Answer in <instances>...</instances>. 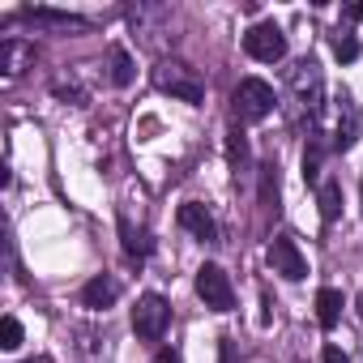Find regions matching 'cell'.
Segmentation results:
<instances>
[{
    "label": "cell",
    "mask_w": 363,
    "mask_h": 363,
    "mask_svg": "<svg viewBox=\"0 0 363 363\" xmlns=\"http://www.w3.org/2000/svg\"><path fill=\"white\" fill-rule=\"evenodd\" d=\"M274 103H278L274 99V86L261 82V77H244L235 86V94H231V107H235L240 120H265L274 111Z\"/></svg>",
    "instance_id": "1"
},
{
    "label": "cell",
    "mask_w": 363,
    "mask_h": 363,
    "mask_svg": "<svg viewBox=\"0 0 363 363\" xmlns=\"http://www.w3.org/2000/svg\"><path fill=\"white\" fill-rule=\"evenodd\" d=\"M244 52H248L252 60H261V65L282 60V56H286V35H282V26H278V22H257V26L244 35Z\"/></svg>",
    "instance_id": "2"
},
{
    "label": "cell",
    "mask_w": 363,
    "mask_h": 363,
    "mask_svg": "<svg viewBox=\"0 0 363 363\" xmlns=\"http://www.w3.org/2000/svg\"><path fill=\"white\" fill-rule=\"evenodd\" d=\"M197 295L214 312H231L235 308V286H231V278H227L223 265H201L197 269Z\"/></svg>",
    "instance_id": "3"
},
{
    "label": "cell",
    "mask_w": 363,
    "mask_h": 363,
    "mask_svg": "<svg viewBox=\"0 0 363 363\" xmlns=\"http://www.w3.org/2000/svg\"><path fill=\"white\" fill-rule=\"evenodd\" d=\"M167 320H171V308H167L162 295H141V299H137V308H133V329H137V337L158 342V337L167 333Z\"/></svg>",
    "instance_id": "4"
},
{
    "label": "cell",
    "mask_w": 363,
    "mask_h": 363,
    "mask_svg": "<svg viewBox=\"0 0 363 363\" xmlns=\"http://www.w3.org/2000/svg\"><path fill=\"white\" fill-rule=\"evenodd\" d=\"M154 86H158L162 94L184 99V103H201V99H206V86H201L184 65H158V69H154Z\"/></svg>",
    "instance_id": "5"
},
{
    "label": "cell",
    "mask_w": 363,
    "mask_h": 363,
    "mask_svg": "<svg viewBox=\"0 0 363 363\" xmlns=\"http://www.w3.org/2000/svg\"><path fill=\"white\" fill-rule=\"evenodd\" d=\"M269 265H274V274H282L286 282L308 278V261H303V252H299V244H295L291 235H274V240H269Z\"/></svg>",
    "instance_id": "6"
},
{
    "label": "cell",
    "mask_w": 363,
    "mask_h": 363,
    "mask_svg": "<svg viewBox=\"0 0 363 363\" xmlns=\"http://www.w3.org/2000/svg\"><path fill=\"white\" fill-rule=\"evenodd\" d=\"M179 227H184L189 235H197L201 244L218 240V223L210 218V210H206L201 201H184V206H179Z\"/></svg>",
    "instance_id": "7"
},
{
    "label": "cell",
    "mask_w": 363,
    "mask_h": 363,
    "mask_svg": "<svg viewBox=\"0 0 363 363\" xmlns=\"http://www.w3.org/2000/svg\"><path fill=\"white\" fill-rule=\"evenodd\" d=\"M342 308H346V299H342L337 286H320L316 291V320H320V329H333L342 320Z\"/></svg>",
    "instance_id": "8"
},
{
    "label": "cell",
    "mask_w": 363,
    "mask_h": 363,
    "mask_svg": "<svg viewBox=\"0 0 363 363\" xmlns=\"http://www.w3.org/2000/svg\"><path fill=\"white\" fill-rule=\"evenodd\" d=\"M116 295H120V286H116L111 278H94V282H86V286H82V303H86V308H94V312L111 308V303H116Z\"/></svg>",
    "instance_id": "9"
},
{
    "label": "cell",
    "mask_w": 363,
    "mask_h": 363,
    "mask_svg": "<svg viewBox=\"0 0 363 363\" xmlns=\"http://www.w3.org/2000/svg\"><path fill=\"white\" fill-rule=\"evenodd\" d=\"M26 60H35V48H26V43H18V39H5V43H0V69H5L9 77H18Z\"/></svg>",
    "instance_id": "10"
},
{
    "label": "cell",
    "mask_w": 363,
    "mask_h": 363,
    "mask_svg": "<svg viewBox=\"0 0 363 363\" xmlns=\"http://www.w3.org/2000/svg\"><path fill=\"white\" fill-rule=\"evenodd\" d=\"M227 162H231V171L240 175V171H248V162H252V154H248V137H244V128H227Z\"/></svg>",
    "instance_id": "11"
},
{
    "label": "cell",
    "mask_w": 363,
    "mask_h": 363,
    "mask_svg": "<svg viewBox=\"0 0 363 363\" xmlns=\"http://www.w3.org/2000/svg\"><path fill=\"white\" fill-rule=\"evenodd\" d=\"M337 214H342V184H337V179H325V184H320V218L333 223Z\"/></svg>",
    "instance_id": "12"
},
{
    "label": "cell",
    "mask_w": 363,
    "mask_h": 363,
    "mask_svg": "<svg viewBox=\"0 0 363 363\" xmlns=\"http://www.w3.org/2000/svg\"><path fill=\"white\" fill-rule=\"evenodd\" d=\"M261 206H278V162H261Z\"/></svg>",
    "instance_id": "13"
},
{
    "label": "cell",
    "mask_w": 363,
    "mask_h": 363,
    "mask_svg": "<svg viewBox=\"0 0 363 363\" xmlns=\"http://www.w3.org/2000/svg\"><path fill=\"white\" fill-rule=\"evenodd\" d=\"M26 18H35V22H52V26H86V18H77V13H60V9H26Z\"/></svg>",
    "instance_id": "14"
},
{
    "label": "cell",
    "mask_w": 363,
    "mask_h": 363,
    "mask_svg": "<svg viewBox=\"0 0 363 363\" xmlns=\"http://www.w3.org/2000/svg\"><path fill=\"white\" fill-rule=\"evenodd\" d=\"M111 82L116 86H128L133 82V60H128L124 48H111Z\"/></svg>",
    "instance_id": "15"
},
{
    "label": "cell",
    "mask_w": 363,
    "mask_h": 363,
    "mask_svg": "<svg viewBox=\"0 0 363 363\" xmlns=\"http://www.w3.org/2000/svg\"><path fill=\"white\" fill-rule=\"evenodd\" d=\"M0 346H5V350H18V346H22V320H18V316H5V320H0Z\"/></svg>",
    "instance_id": "16"
},
{
    "label": "cell",
    "mask_w": 363,
    "mask_h": 363,
    "mask_svg": "<svg viewBox=\"0 0 363 363\" xmlns=\"http://www.w3.org/2000/svg\"><path fill=\"white\" fill-rule=\"evenodd\" d=\"M120 235H124V252H128V257H145V252H150L145 235H137V231H133L128 223H120Z\"/></svg>",
    "instance_id": "17"
},
{
    "label": "cell",
    "mask_w": 363,
    "mask_h": 363,
    "mask_svg": "<svg viewBox=\"0 0 363 363\" xmlns=\"http://www.w3.org/2000/svg\"><path fill=\"white\" fill-rule=\"evenodd\" d=\"M333 56H337L342 65L359 60V39H350V35H337V39H333Z\"/></svg>",
    "instance_id": "18"
},
{
    "label": "cell",
    "mask_w": 363,
    "mask_h": 363,
    "mask_svg": "<svg viewBox=\"0 0 363 363\" xmlns=\"http://www.w3.org/2000/svg\"><path fill=\"white\" fill-rule=\"evenodd\" d=\"M316 175H320V150H308L303 154V179H308V184H316Z\"/></svg>",
    "instance_id": "19"
},
{
    "label": "cell",
    "mask_w": 363,
    "mask_h": 363,
    "mask_svg": "<svg viewBox=\"0 0 363 363\" xmlns=\"http://www.w3.org/2000/svg\"><path fill=\"white\" fill-rule=\"evenodd\" d=\"M320 363H350V359H346L342 346H325V350H320Z\"/></svg>",
    "instance_id": "20"
},
{
    "label": "cell",
    "mask_w": 363,
    "mask_h": 363,
    "mask_svg": "<svg viewBox=\"0 0 363 363\" xmlns=\"http://www.w3.org/2000/svg\"><path fill=\"white\" fill-rule=\"evenodd\" d=\"M154 363H179V350H158V359Z\"/></svg>",
    "instance_id": "21"
},
{
    "label": "cell",
    "mask_w": 363,
    "mask_h": 363,
    "mask_svg": "<svg viewBox=\"0 0 363 363\" xmlns=\"http://www.w3.org/2000/svg\"><path fill=\"white\" fill-rule=\"evenodd\" d=\"M346 18H350V22H363V0H359V5H350V9H346Z\"/></svg>",
    "instance_id": "22"
},
{
    "label": "cell",
    "mask_w": 363,
    "mask_h": 363,
    "mask_svg": "<svg viewBox=\"0 0 363 363\" xmlns=\"http://www.w3.org/2000/svg\"><path fill=\"white\" fill-rule=\"evenodd\" d=\"M359 193H363V189H359Z\"/></svg>",
    "instance_id": "23"
}]
</instances>
